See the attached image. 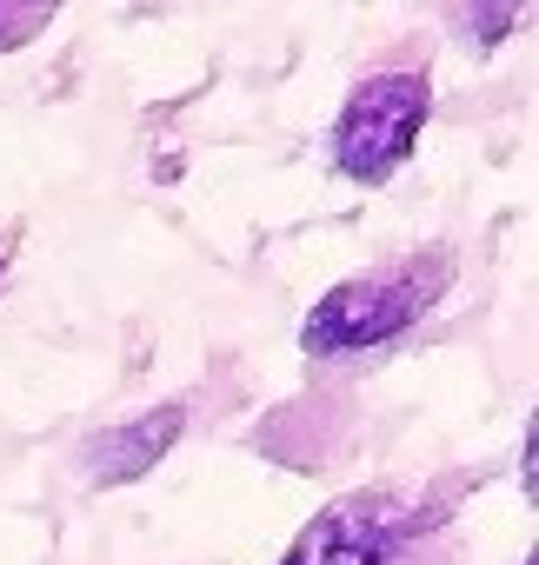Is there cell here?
Masks as SVG:
<instances>
[{
  "instance_id": "1",
  "label": "cell",
  "mask_w": 539,
  "mask_h": 565,
  "mask_svg": "<svg viewBox=\"0 0 539 565\" xmlns=\"http://www.w3.org/2000/svg\"><path fill=\"white\" fill-rule=\"evenodd\" d=\"M453 279V259L446 253H420L406 266H387V273H360V279H340L334 294L314 300V313L300 320V347L314 360H347V353H373L387 340H400Z\"/></svg>"
},
{
  "instance_id": "2",
  "label": "cell",
  "mask_w": 539,
  "mask_h": 565,
  "mask_svg": "<svg viewBox=\"0 0 539 565\" xmlns=\"http://www.w3.org/2000/svg\"><path fill=\"white\" fill-rule=\"evenodd\" d=\"M426 114H433V81L420 67H393V74H367L340 120H334V167L353 180V186H387L420 134H426Z\"/></svg>"
},
{
  "instance_id": "3",
  "label": "cell",
  "mask_w": 539,
  "mask_h": 565,
  "mask_svg": "<svg viewBox=\"0 0 539 565\" xmlns=\"http://www.w3.org/2000/svg\"><path fill=\"white\" fill-rule=\"evenodd\" d=\"M393 558V505L380 492H353L320 505L281 565H387Z\"/></svg>"
},
{
  "instance_id": "4",
  "label": "cell",
  "mask_w": 539,
  "mask_h": 565,
  "mask_svg": "<svg viewBox=\"0 0 539 565\" xmlns=\"http://www.w3.org/2000/svg\"><path fill=\"white\" fill-rule=\"evenodd\" d=\"M187 433V406H154L127 426H107L101 439H87V479L94 486H127V479H147Z\"/></svg>"
},
{
  "instance_id": "5",
  "label": "cell",
  "mask_w": 539,
  "mask_h": 565,
  "mask_svg": "<svg viewBox=\"0 0 539 565\" xmlns=\"http://www.w3.org/2000/svg\"><path fill=\"white\" fill-rule=\"evenodd\" d=\"M61 8H67V0H0V54L34 47V41L54 28Z\"/></svg>"
},
{
  "instance_id": "6",
  "label": "cell",
  "mask_w": 539,
  "mask_h": 565,
  "mask_svg": "<svg viewBox=\"0 0 539 565\" xmlns=\"http://www.w3.org/2000/svg\"><path fill=\"white\" fill-rule=\"evenodd\" d=\"M512 21H519V0H473L466 8V28H473L479 47H499L512 34Z\"/></svg>"
},
{
  "instance_id": "7",
  "label": "cell",
  "mask_w": 539,
  "mask_h": 565,
  "mask_svg": "<svg viewBox=\"0 0 539 565\" xmlns=\"http://www.w3.org/2000/svg\"><path fill=\"white\" fill-rule=\"evenodd\" d=\"M14 246H21V233L0 226V279H8V266H14Z\"/></svg>"
}]
</instances>
